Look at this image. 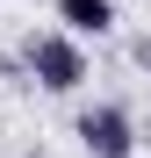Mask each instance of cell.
<instances>
[{"mask_svg": "<svg viewBox=\"0 0 151 158\" xmlns=\"http://www.w3.org/2000/svg\"><path fill=\"white\" fill-rule=\"evenodd\" d=\"M29 72H36V86H50V94H72L86 79V50H79V36H65V29H50V36H29Z\"/></svg>", "mask_w": 151, "mask_h": 158, "instance_id": "1", "label": "cell"}, {"mask_svg": "<svg viewBox=\"0 0 151 158\" xmlns=\"http://www.w3.org/2000/svg\"><path fill=\"white\" fill-rule=\"evenodd\" d=\"M79 144H86L94 158H130V144H137L130 108H86V115H79Z\"/></svg>", "mask_w": 151, "mask_h": 158, "instance_id": "2", "label": "cell"}, {"mask_svg": "<svg viewBox=\"0 0 151 158\" xmlns=\"http://www.w3.org/2000/svg\"><path fill=\"white\" fill-rule=\"evenodd\" d=\"M65 22V36H108L115 29V0H50Z\"/></svg>", "mask_w": 151, "mask_h": 158, "instance_id": "3", "label": "cell"}]
</instances>
